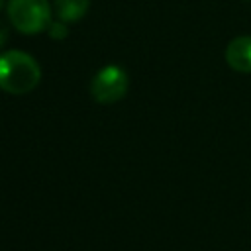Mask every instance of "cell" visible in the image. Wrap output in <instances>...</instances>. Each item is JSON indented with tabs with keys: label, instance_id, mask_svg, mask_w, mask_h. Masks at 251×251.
I'll list each match as a JSON object with an SVG mask.
<instances>
[{
	"label": "cell",
	"instance_id": "4",
	"mask_svg": "<svg viewBox=\"0 0 251 251\" xmlns=\"http://www.w3.org/2000/svg\"><path fill=\"white\" fill-rule=\"evenodd\" d=\"M226 63L235 73H251V35H237L227 43Z\"/></svg>",
	"mask_w": 251,
	"mask_h": 251
},
{
	"label": "cell",
	"instance_id": "8",
	"mask_svg": "<svg viewBox=\"0 0 251 251\" xmlns=\"http://www.w3.org/2000/svg\"><path fill=\"white\" fill-rule=\"evenodd\" d=\"M0 8H2V0H0Z\"/></svg>",
	"mask_w": 251,
	"mask_h": 251
},
{
	"label": "cell",
	"instance_id": "6",
	"mask_svg": "<svg viewBox=\"0 0 251 251\" xmlns=\"http://www.w3.org/2000/svg\"><path fill=\"white\" fill-rule=\"evenodd\" d=\"M49 33H51V37L53 39H63L65 35H67V27H65V22H55V24H51L49 25Z\"/></svg>",
	"mask_w": 251,
	"mask_h": 251
},
{
	"label": "cell",
	"instance_id": "1",
	"mask_svg": "<svg viewBox=\"0 0 251 251\" xmlns=\"http://www.w3.org/2000/svg\"><path fill=\"white\" fill-rule=\"evenodd\" d=\"M41 78L37 61L24 51H8L0 55V88L10 94L31 92Z\"/></svg>",
	"mask_w": 251,
	"mask_h": 251
},
{
	"label": "cell",
	"instance_id": "3",
	"mask_svg": "<svg viewBox=\"0 0 251 251\" xmlns=\"http://www.w3.org/2000/svg\"><path fill=\"white\" fill-rule=\"evenodd\" d=\"M127 73L118 65H108L100 69L90 82V92L96 102L100 104H114L122 100L127 92Z\"/></svg>",
	"mask_w": 251,
	"mask_h": 251
},
{
	"label": "cell",
	"instance_id": "5",
	"mask_svg": "<svg viewBox=\"0 0 251 251\" xmlns=\"http://www.w3.org/2000/svg\"><path fill=\"white\" fill-rule=\"evenodd\" d=\"M88 6L90 0H55V12L65 24L80 20L88 12Z\"/></svg>",
	"mask_w": 251,
	"mask_h": 251
},
{
	"label": "cell",
	"instance_id": "7",
	"mask_svg": "<svg viewBox=\"0 0 251 251\" xmlns=\"http://www.w3.org/2000/svg\"><path fill=\"white\" fill-rule=\"evenodd\" d=\"M6 39H8V29L0 24V45H4V43H6Z\"/></svg>",
	"mask_w": 251,
	"mask_h": 251
},
{
	"label": "cell",
	"instance_id": "2",
	"mask_svg": "<svg viewBox=\"0 0 251 251\" xmlns=\"http://www.w3.org/2000/svg\"><path fill=\"white\" fill-rule=\"evenodd\" d=\"M10 24L25 33H39L51 25V6L49 0H8Z\"/></svg>",
	"mask_w": 251,
	"mask_h": 251
}]
</instances>
